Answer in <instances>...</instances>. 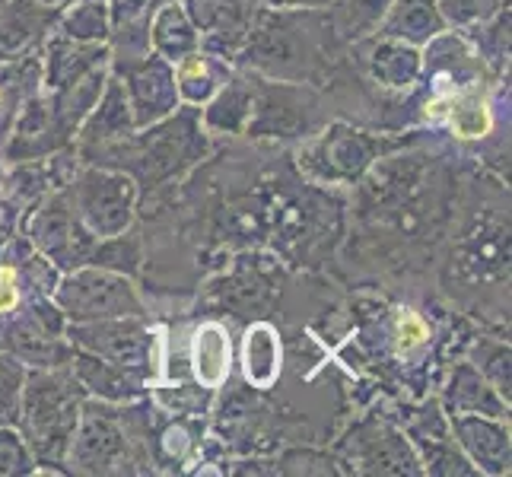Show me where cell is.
I'll return each instance as SVG.
<instances>
[{"mask_svg": "<svg viewBox=\"0 0 512 477\" xmlns=\"http://www.w3.org/2000/svg\"><path fill=\"white\" fill-rule=\"evenodd\" d=\"M16 306V274L13 268L0 271V312H10Z\"/></svg>", "mask_w": 512, "mask_h": 477, "instance_id": "obj_3", "label": "cell"}, {"mask_svg": "<svg viewBox=\"0 0 512 477\" xmlns=\"http://www.w3.org/2000/svg\"><path fill=\"white\" fill-rule=\"evenodd\" d=\"M229 369V341L217 325H207L194 338V373L204 385H220Z\"/></svg>", "mask_w": 512, "mask_h": 477, "instance_id": "obj_1", "label": "cell"}, {"mask_svg": "<svg viewBox=\"0 0 512 477\" xmlns=\"http://www.w3.org/2000/svg\"><path fill=\"white\" fill-rule=\"evenodd\" d=\"M264 328L249 331V341H245V373L255 379L258 385H268L274 379V363H277V350L268 344V350L261 347Z\"/></svg>", "mask_w": 512, "mask_h": 477, "instance_id": "obj_2", "label": "cell"}]
</instances>
